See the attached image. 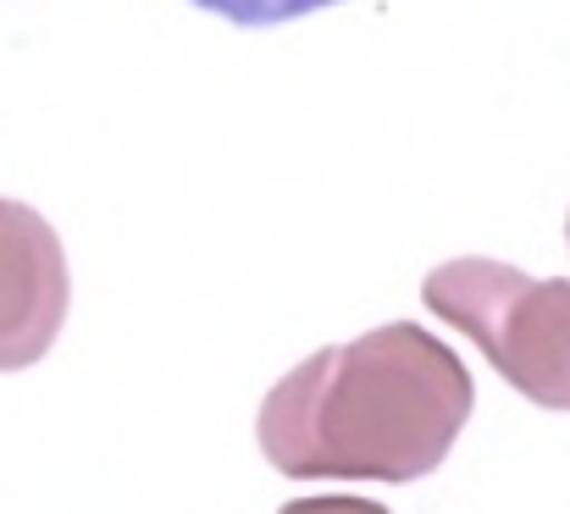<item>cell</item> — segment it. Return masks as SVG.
<instances>
[{
    "mask_svg": "<svg viewBox=\"0 0 570 514\" xmlns=\"http://www.w3.org/2000/svg\"><path fill=\"white\" fill-rule=\"evenodd\" d=\"M216 17H227L233 28H277V22H294L305 11H322V6H338V0H194Z\"/></svg>",
    "mask_w": 570,
    "mask_h": 514,
    "instance_id": "4",
    "label": "cell"
},
{
    "mask_svg": "<svg viewBox=\"0 0 570 514\" xmlns=\"http://www.w3.org/2000/svg\"><path fill=\"white\" fill-rule=\"evenodd\" d=\"M67 322V255L56 227L17 199H0V370L50 354Z\"/></svg>",
    "mask_w": 570,
    "mask_h": 514,
    "instance_id": "3",
    "label": "cell"
},
{
    "mask_svg": "<svg viewBox=\"0 0 570 514\" xmlns=\"http://www.w3.org/2000/svg\"><path fill=\"white\" fill-rule=\"evenodd\" d=\"M277 514H387L382 504H372V498H294V504H283Z\"/></svg>",
    "mask_w": 570,
    "mask_h": 514,
    "instance_id": "5",
    "label": "cell"
},
{
    "mask_svg": "<svg viewBox=\"0 0 570 514\" xmlns=\"http://www.w3.org/2000/svg\"><path fill=\"white\" fill-rule=\"evenodd\" d=\"M421 299L460 327L493 370L543 409H570V277H527L504 260H449L426 271Z\"/></svg>",
    "mask_w": 570,
    "mask_h": 514,
    "instance_id": "2",
    "label": "cell"
},
{
    "mask_svg": "<svg viewBox=\"0 0 570 514\" xmlns=\"http://www.w3.org/2000/svg\"><path fill=\"white\" fill-rule=\"evenodd\" d=\"M476 387L443 338L387 322L294 365L261 404L255 437L294 482H421L471 421Z\"/></svg>",
    "mask_w": 570,
    "mask_h": 514,
    "instance_id": "1",
    "label": "cell"
},
{
    "mask_svg": "<svg viewBox=\"0 0 570 514\" xmlns=\"http://www.w3.org/2000/svg\"><path fill=\"white\" fill-rule=\"evenodd\" d=\"M566 238H570V227H566Z\"/></svg>",
    "mask_w": 570,
    "mask_h": 514,
    "instance_id": "6",
    "label": "cell"
}]
</instances>
